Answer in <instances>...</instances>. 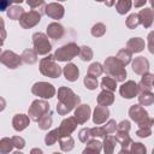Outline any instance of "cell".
Segmentation results:
<instances>
[{"label": "cell", "mask_w": 154, "mask_h": 154, "mask_svg": "<svg viewBox=\"0 0 154 154\" xmlns=\"http://www.w3.org/2000/svg\"><path fill=\"white\" fill-rule=\"evenodd\" d=\"M81 103V97L67 87H60L58 89V103L57 112L60 116H66Z\"/></svg>", "instance_id": "1"}, {"label": "cell", "mask_w": 154, "mask_h": 154, "mask_svg": "<svg viewBox=\"0 0 154 154\" xmlns=\"http://www.w3.org/2000/svg\"><path fill=\"white\" fill-rule=\"evenodd\" d=\"M103 69L106 73L111 77H113L117 82H124L126 78V70L125 66L116 58V57H108L106 58L103 63Z\"/></svg>", "instance_id": "2"}, {"label": "cell", "mask_w": 154, "mask_h": 154, "mask_svg": "<svg viewBox=\"0 0 154 154\" xmlns=\"http://www.w3.org/2000/svg\"><path fill=\"white\" fill-rule=\"evenodd\" d=\"M40 72L41 75L51 78H58L63 73L61 67L55 63L54 54H48L46 58H42L40 60Z\"/></svg>", "instance_id": "3"}, {"label": "cell", "mask_w": 154, "mask_h": 154, "mask_svg": "<svg viewBox=\"0 0 154 154\" xmlns=\"http://www.w3.org/2000/svg\"><path fill=\"white\" fill-rule=\"evenodd\" d=\"M129 116L131 120H134L138 125V128H152V125L154 124V119L149 117V113L142 107V105H132L129 108Z\"/></svg>", "instance_id": "4"}, {"label": "cell", "mask_w": 154, "mask_h": 154, "mask_svg": "<svg viewBox=\"0 0 154 154\" xmlns=\"http://www.w3.org/2000/svg\"><path fill=\"white\" fill-rule=\"evenodd\" d=\"M79 51L81 47L77 46V43L75 42H69L61 47H59L55 53H54V58L58 61H63V63H67L70 60H72L73 58H76L77 55H79Z\"/></svg>", "instance_id": "5"}, {"label": "cell", "mask_w": 154, "mask_h": 154, "mask_svg": "<svg viewBox=\"0 0 154 154\" xmlns=\"http://www.w3.org/2000/svg\"><path fill=\"white\" fill-rule=\"evenodd\" d=\"M48 111H51V107H49V103L46 101V99H37V100H34L28 109V116L30 117V119L32 122H38L40 118L46 114Z\"/></svg>", "instance_id": "6"}, {"label": "cell", "mask_w": 154, "mask_h": 154, "mask_svg": "<svg viewBox=\"0 0 154 154\" xmlns=\"http://www.w3.org/2000/svg\"><path fill=\"white\" fill-rule=\"evenodd\" d=\"M32 45H34V49L37 52L38 55H47L52 49V45L48 40V35L41 31L35 32L32 35Z\"/></svg>", "instance_id": "7"}, {"label": "cell", "mask_w": 154, "mask_h": 154, "mask_svg": "<svg viewBox=\"0 0 154 154\" xmlns=\"http://www.w3.org/2000/svg\"><path fill=\"white\" fill-rule=\"evenodd\" d=\"M31 93L41 99H51L55 95L57 90L54 85L48 82H36L31 87Z\"/></svg>", "instance_id": "8"}, {"label": "cell", "mask_w": 154, "mask_h": 154, "mask_svg": "<svg viewBox=\"0 0 154 154\" xmlns=\"http://www.w3.org/2000/svg\"><path fill=\"white\" fill-rule=\"evenodd\" d=\"M0 61L8 69H17L23 63V59L22 55H18L12 51H4L0 54Z\"/></svg>", "instance_id": "9"}, {"label": "cell", "mask_w": 154, "mask_h": 154, "mask_svg": "<svg viewBox=\"0 0 154 154\" xmlns=\"http://www.w3.org/2000/svg\"><path fill=\"white\" fill-rule=\"evenodd\" d=\"M41 12L36 11V10H31L29 12H25L23 14V17L19 19V24L23 29H30L32 26H35L36 24L40 23L41 20Z\"/></svg>", "instance_id": "10"}, {"label": "cell", "mask_w": 154, "mask_h": 154, "mask_svg": "<svg viewBox=\"0 0 154 154\" xmlns=\"http://www.w3.org/2000/svg\"><path fill=\"white\" fill-rule=\"evenodd\" d=\"M138 84L135 81H126L119 88V94L124 99H132L138 95Z\"/></svg>", "instance_id": "11"}, {"label": "cell", "mask_w": 154, "mask_h": 154, "mask_svg": "<svg viewBox=\"0 0 154 154\" xmlns=\"http://www.w3.org/2000/svg\"><path fill=\"white\" fill-rule=\"evenodd\" d=\"M77 124H78V122H77V119L75 118V116H73V117H67V118H65V119L60 123V126L58 128L60 137L70 136V135L76 130Z\"/></svg>", "instance_id": "12"}, {"label": "cell", "mask_w": 154, "mask_h": 154, "mask_svg": "<svg viewBox=\"0 0 154 154\" xmlns=\"http://www.w3.org/2000/svg\"><path fill=\"white\" fill-rule=\"evenodd\" d=\"M45 13L52 18V19H61L64 17V13H65V8L61 4H58V2H51L48 5H46L45 7Z\"/></svg>", "instance_id": "13"}, {"label": "cell", "mask_w": 154, "mask_h": 154, "mask_svg": "<svg viewBox=\"0 0 154 154\" xmlns=\"http://www.w3.org/2000/svg\"><path fill=\"white\" fill-rule=\"evenodd\" d=\"M108 118H109V109L106 106L97 105L94 108V112H93V122H94V124L101 125V124L106 123Z\"/></svg>", "instance_id": "14"}, {"label": "cell", "mask_w": 154, "mask_h": 154, "mask_svg": "<svg viewBox=\"0 0 154 154\" xmlns=\"http://www.w3.org/2000/svg\"><path fill=\"white\" fill-rule=\"evenodd\" d=\"M91 116V109L90 106L84 103V105H78L75 108V118L77 119L78 124H85Z\"/></svg>", "instance_id": "15"}, {"label": "cell", "mask_w": 154, "mask_h": 154, "mask_svg": "<svg viewBox=\"0 0 154 154\" xmlns=\"http://www.w3.org/2000/svg\"><path fill=\"white\" fill-rule=\"evenodd\" d=\"M132 71L136 75H144L149 72V61L144 57H137L132 61Z\"/></svg>", "instance_id": "16"}, {"label": "cell", "mask_w": 154, "mask_h": 154, "mask_svg": "<svg viewBox=\"0 0 154 154\" xmlns=\"http://www.w3.org/2000/svg\"><path fill=\"white\" fill-rule=\"evenodd\" d=\"M116 138H117L118 143L122 146L120 153H122V154H124V153H130L131 144L134 143V141H132V138L130 137L129 132H120V131H117Z\"/></svg>", "instance_id": "17"}, {"label": "cell", "mask_w": 154, "mask_h": 154, "mask_svg": "<svg viewBox=\"0 0 154 154\" xmlns=\"http://www.w3.org/2000/svg\"><path fill=\"white\" fill-rule=\"evenodd\" d=\"M64 32H65L64 26L58 22H52L47 25V35L49 38L60 40L64 36Z\"/></svg>", "instance_id": "18"}, {"label": "cell", "mask_w": 154, "mask_h": 154, "mask_svg": "<svg viewBox=\"0 0 154 154\" xmlns=\"http://www.w3.org/2000/svg\"><path fill=\"white\" fill-rule=\"evenodd\" d=\"M30 117L26 116V114H16L12 119V126L16 131H23L24 129H26L30 124Z\"/></svg>", "instance_id": "19"}, {"label": "cell", "mask_w": 154, "mask_h": 154, "mask_svg": "<svg viewBox=\"0 0 154 154\" xmlns=\"http://www.w3.org/2000/svg\"><path fill=\"white\" fill-rule=\"evenodd\" d=\"M140 22L144 28H150L154 22V10L149 7H144L138 12Z\"/></svg>", "instance_id": "20"}, {"label": "cell", "mask_w": 154, "mask_h": 154, "mask_svg": "<svg viewBox=\"0 0 154 154\" xmlns=\"http://www.w3.org/2000/svg\"><path fill=\"white\" fill-rule=\"evenodd\" d=\"M63 73H64V77L69 82H75L78 79L79 70H78L77 65H75L73 63H67L63 69Z\"/></svg>", "instance_id": "21"}, {"label": "cell", "mask_w": 154, "mask_h": 154, "mask_svg": "<svg viewBox=\"0 0 154 154\" xmlns=\"http://www.w3.org/2000/svg\"><path fill=\"white\" fill-rule=\"evenodd\" d=\"M126 48L134 54V53H140L144 49V40L141 37H131L126 42Z\"/></svg>", "instance_id": "22"}, {"label": "cell", "mask_w": 154, "mask_h": 154, "mask_svg": "<svg viewBox=\"0 0 154 154\" xmlns=\"http://www.w3.org/2000/svg\"><path fill=\"white\" fill-rule=\"evenodd\" d=\"M153 82H154V75L153 73H144L142 75V78L138 84V91H152L153 88Z\"/></svg>", "instance_id": "23"}, {"label": "cell", "mask_w": 154, "mask_h": 154, "mask_svg": "<svg viewBox=\"0 0 154 154\" xmlns=\"http://www.w3.org/2000/svg\"><path fill=\"white\" fill-rule=\"evenodd\" d=\"M97 105H101V106H111L113 102H114V94L113 91L111 90H105L102 89V91L97 95Z\"/></svg>", "instance_id": "24"}, {"label": "cell", "mask_w": 154, "mask_h": 154, "mask_svg": "<svg viewBox=\"0 0 154 154\" xmlns=\"http://www.w3.org/2000/svg\"><path fill=\"white\" fill-rule=\"evenodd\" d=\"M118 143L116 136H109V135H106L103 137V143H102V149L106 154H112L116 149V144Z\"/></svg>", "instance_id": "25"}, {"label": "cell", "mask_w": 154, "mask_h": 154, "mask_svg": "<svg viewBox=\"0 0 154 154\" xmlns=\"http://www.w3.org/2000/svg\"><path fill=\"white\" fill-rule=\"evenodd\" d=\"M102 150V143L97 140H89L87 142V146L85 148L83 149V153L87 154V153H95V154H99L100 152Z\"/></svg>", "instance_id": "26"}, {"label": "cell", "mask_w": 154, "mask_h": 154, "mask_svg": "<svg viewBox=\"0 0 154 154\" xmlns=\"http://www.w3.org/2000/svg\"><path fill=\"white\" fill-rule=\"evenodd\" d=\"M37 52L32 48H26L23 51L22 53V59H23V63L25 64H35L37 61Z\"/></svg>", "instance_id": "27"}, {"label": "cell", "mask_w": 154, "mask_h": 154, "mask_svg": "<svg viewBox=\"0 0 154 154\" xmlns=\"http://www.w3.org/2000/svg\"><path fill=\"white\" fill-rule=\"evenodd\" d=\"M25 13L24 8L22 6H18V5H14V6H11L8 10H7V17L12 20H19L23 14Z\"/></svg>", "instance_id": "28"}, {"label": "cell", "mask_w": 154, "mask_h": 154, "mask_svg": "<svg viewBox=\"0 0 154 154\" xmlns=\"http://www.w3.org/2000/svg\"><path fill=\"white\" fill-rule=\"evenodd\" d=\"M137 97L140 105L142 106H150L154 103V94L152 91H140Z\"/></svg>", "instance_id": "29"}, {"label": "cell", "mask_w": 154, "mask_h": 154, "mask_svg": "<svg viewBox=\"0 0 154 154\" xmlns=\"http://www.w3.org/2000/svg\"><path fill=\"white\" fill-rule=\"evenodd\" d=\"M59 146H60V149L63 152H70L75 147V140L71 137V135L60 137L59 138Z\"/></svg>", "instance_id": "30"}, {"label": "cell", "mask_w": 154, "mask_h": 154, "mask_svg": "<svg viewBox=\"0 0 154 154\" xmlns=\"http://www.w3.org/2000/svg\"><path fill=\"white\" fill-rule=\"evenodd\" d=\"M52 123H53V118H52V111H48L46 114H43L40 120L37 122L38 124V128L41 130H48L51 126H52Z\"/></svg>", "instance_id": "31"}, {"label": "cell", "mask_w": 154, "mask_h": 154, "mask_svg": "<svg viewBox=\"0 0 154 154\" xmlns=\"http://www.w3.org/2000/svg\"><path fill=\"white\" fill-rule=\"evenodd\" d=\"M116 58L124 65V66H126L130 61H131V58H132V53L128 49V48H123V49H120L118 53H117V55H116Z\"/></svg>", "instance_id": "32"}, {"label": "cell", "mask_w": 154, "mask_h": 154, "mask_svg": "<svg viewBox=\"0 0 154 154\" xmlns=\"http://www.w3.org/2000/svg\"><path fill=\"white\" fill-rule=\"evenodd\" d=\"M13 148H14V144H13L12 137L11 138L4 137L0 140V153L1 154H7V153L12 152Z\"/></svg>", "instance_id": "33"}, {"label": "cell", "mask_w": 154, "mask_h": 154, "mask_svg": "<svg viewBox=\"0 0 154 154\" xmlns=\"http://www.w3.org/2000/svg\"><path fill=\"white\" fill-rule=\"evenodd\" d=\"M131 6H132L131 0H118L116 4V10L119 14H125L130 11Z\"/></svg>", "instance_id": "34"}, {"label": "cell", "mask_w": 154, "mask_h": 154, "mask_svg": "<svg viewBox=\"0 0 154 154\" xmlns=\"http://www.w3.org/2000/svg\"><path fill=\"white\" fill-rule=\"evenodd\" d=\"M101 88L105 89V90L114 91L116 88H117V81H116L113 77H111V76L102 77V81H101Z\"/></svg>", "instance_id": "35"}, {"label": "cell", "mask_w": 154, "mask_h": 154, "mask_svg": "<svg viewBox=\"0 0 154 154\" xmlns=\"http://www.w3.org/2000/svg\"><path fill=\"white\" fill-rule=\"evenodd\" d=\"M103 71H105L103 66H102L100 63H97V61L90 64L89 67H88V75L94 76V77H99V76H101V75L103 73Z\"/></svg>", "instance_id": "36"}, {"label": "cell", "mask_w": 154, "mask_h": 154, "mask_svg": "<svg viewBox=\"0 0 154 154\" xmlns=\"http://www.w3.org/2000/svg\"><path fill=\"white\" fill-rule=\"evenodd\" d=\"M59 138H60V135H59V130H58V128H57V129L49 131V132L46 135V137H45V143H46V146H53L55 142L59 141Z\"/></svg>", "instance_id": "37"}, {"label": "cell", "mask_w": 154, "mask_h": 154, "mask_svg": "<svg viewBox=\"0 0 154 154\" xmlns=\"http://www.w3.org/2000/svg\"><path fill=\"white\" fill-rule=\"evenodd\" d=\"M125 24H126V26L129 28V29H136L140 24H141V22H140V17H138V13H131L128 18H126V22H125Z\"/></svg>", "instance_id": "38"}, {"label": "cell", "mask_w": 154, "mask_h": 154, "mask_svg": "<svg viewBox=\"0 0 154 154\" xmlns=\"http://www.w3.org/2000/svg\"><path fill=\"white\" fill-rule=\"evenodd\" d=\"M83 83L85 85L87 89L89 90H94L97 88L99 85V82H97V77H94V76H90V75H87L83 79Z\"/></svg>", "instance_id": "39"}, {"label": "cell", "mask_w": 154, "mask_h": 154, "mask_svg": "<svg viewBox=\"0 0 154 154\" xmlns=\"http://www.w3.org/2000/svg\"><path fill=\"white\" fill-rule=\"evenodd\" d=\"M90 32H91V35L94 37H101L106 32V25L103 23H96V24L93 25Z\"/></svg>", "instance_id": "40"}, {"label": "cell", "mask_w": 154, "mask_h": 154, "mask_svg": "<svg viewBox=\"0 0 154 154\" xmlns=\"http://www.w3.org/2000/svg\"><path fill=\"white\" fill-rule=\"evenodd\" d=\"M93 49L88 46H82L81 47V51H79V58L83 60V61H89L93 59Z\"/></svg>", "instance_id": "41"}, {"label": "cell", "mask_w": 154, "mask_h": 154, "mask_svg": "<svg viewBox=\"0 0 154 154\" xmlns=\"http://www.w3.org/2000/svg\"><path fill=\"white\" fill-rule=\"evenodd\" d=\"M78 138H79V141L82 143H87L89 140H91L93 138V135H91L90 128H83V129H81L79 132H78Z\"/></svg>", "instance_id": "42"}, {"label": "cell", "mask_w": 154, "mask_h": 154, "mask_svg": "<svg viewBox=\"0 0 154 154\" xmlns=\"http://www.w3.org/2000/svg\"><path fill=\"white\" fill-rule=\"evenodd\" d=\"M130 153H132V154H146L147 153V148L141 142H134L131 144Z\"/></svg>", "instance_id": "43"}, {"label": "cell", "mask_w": 154, "mask_h": 154, "mask_svg": "<svg viewBox=\"0 0 154 154\" xmlns=\"http://www.w3.org/2000/svg\"><path fill=\"white\" fill-rule=\"evenodd\" d=\"M91 130V135L93 137H100V138H103L106 135H108L105 130L103 126H95V128H90Z\"/></svg>", "instance_id": "44"}, {"label": "cell", "mask_w": 154, "mask_h": 154, "mask_svg": "<svg viewBox=\"0 0 154 154\" xmlns=\"http://www.w3.org/2000/svg\"><path fill=\"white\" fill-rule=\"evenodd\" d=\"M26 1V4H28V6L31 8V10H41V8H43V7H46L45 6V0H25Z\"/></svg>", "instance_id": "45"}, {"label": "cell", "mask_w": 154, "mask_h": 154, "mask_svg": "<svg viewBox=\"0 0 154 154\" xmlns=\"http://www.w3.org/2000/svg\"><path fill=\"white\" fill-rule=\"evenodd\" d=\"M117 126H118V124L116 123V120L114 119H109L108 122H106V125L103 128H105L107 134H114L117 131Z\"/></svg>", "instance_id": "46"}, {"label": "cell", "mask_w": 154, "mask_h": 154, "mask_svg": "<svg viewBox=\"0 0 154 154\" xmlns=\"http://www.w3.org/2000/svg\"><path fill=\"white\" fill-rule=\"evenodd\" d=\"M136 135L141 138H144V137H149L152 135V128L149 126H143V128H138L137 131H136Z\"/></svg>", "instance_id": "47"}, {"label": "cell", "mask_w": 154, "mask_h": 154, "mask_svg": "<svg viewBox=\"0 0 154 154\" xmlns=\"http://www.w3.org/2000/svg\"><path fill=\"white\" fill-rule=\"evenodd\" d=\"M130 128H131V124L129 120H122L118 126H117V131H120V132H129L130 131Z\"/></svg>", "instance_id": "48"}, {"label": "cell", "mask_w": 154, "mask_h": 154, "mask_svg": "<svg viewBox=\"0 0 154 154\" xmlns=\"http://www.w3.org/2000/svg\"><path fill=\"white\" fill-rule=\"evenodd\" d=\"M12 141H13V144H14V148H17L18 150L23 149L25 147V141L23 137L20 136H13L12 137Z\"/></svg>", "instance_id": "49"}, {"label": "cell", "mask_w": 154, "mask_h": 154, "mask_svg": "<svg viewBox=\"0 0 154 154\" xmlns=\"http://www.w3.org/2000/svg\"><path fill=\"white\" fill-rule=\"evenodd\" d=\"M147 41H148V51H149L152 54H154V30L148 34Z\"/></svg>", "instance_id": "50"}, {"label": "cell", "mask_w": 154, "mask_h": 154, "mask_svg": "<svg viewBox=\"0 0 154 154\" xmlns=\"http://www.w3.org/2000/svg\"><path fill=\"white\" fill-rule=\"evenodd\" d=\"M11 7V0H0V11H7Z\"/></svg>", "instance_id": "51"}, {"label": "cell", "mask_w": 154, "mask_h": 154, "mask_svg": "<svg viewBox=\"0 0 154 154\" xmlns=\"http://www.w3.org/2000/svg\"><path fill=\"white\" fill-rule=\"evenodd\" d=\"M146 2H147V0H134V6H135L136 8H138V7L144 6Z\"/></svg>", "instance_id": "52"}, {"label": "cell", "mask_w": 154, "mask_h": 154, "mask_svg": "<svg viewBox=\"0 0 154 154\" xmlns=\"http://www.w3.org/2000/svg\"><path fill=\"white\" fill-rule=\"evenodd\" d=\"M105 4H106V6H107V7H112V6L116 4V0H106V1H105Z\"/></svg>", "instance_id": "53"}, {"label": "cell", "mask_w": 154, "mask_h": 154, "mask_svg": "<svg viewBox=\"0 0 154 154\" xmlns=\"http://www.w3.org/2000/svg\"><path fill=\"white\" fill-rule=\"evenodd\" d=\"M31 153H42V150H41V149H38V148H35V149H32V150H31Z\"/></svg>", "instance_id": "54"}, {"label": "cell", "mask_w": 154, "mask_h": 154, "mask_svg": "<svg viewBox=\"0 0 154 154\" xmlns=\"http://www.w3.org/2000/svg\"><path fill=\"white\" fill-rule=\"evenodd\" d=\"M24 0H11V2H14V4H20V2H23Z\"/></svg>", "instance_id": "55"}, {"label": "cell", "mask_w": 154, "mask_h": 154, "mask_svg": "<svg viewBox=\"0 0 154 154\" xmlns=\"http://www.w3.org/2000/svg\"><path fill=\"white\" fill-rule=\"evenodd\" d=\"M149 2H150V5H152V8L154 10V0H149Z\"/></svg>", "instance_id": "56"}, {"label": "cell", "mask_w": 154, "mask_h": 154, "mask_svg": "<svg viewBox=\"0 0 154 154\" xmlns=\"http://www.w3.org/2000/svg\"><path fill=\"white\" fill-rule=\"evenodd\" d=\"M95 1H97V2H105L106 0H95Z\"/></svg>", "instance_id": "57"}, {"label": "cell", "mask_w": 154, "mask_h": 154, "mask_svg": "<svg viewBox=\"0 0 154 154\" xmlns=\"http://www.w3.org/2000/svg\"><path fill=\"white\" fill-rule=\"evenodd\" d=\"M58 1H66V0H58Z\"/></svg>", "instance_id": "58"}, {"label": "cell", "mask_w": 154, "mask_h": 154, "mask_svg": "<svg viewBox=\"0 0 154 154\" xmlns=\"http://www.w3.org/2000/svg\"><path fill=\"white\" fill-rule=\"evenodd\" d=\"M153 154H154V149H153Z\"/></svg>", "instance_id": "59"}, {"label": "cell", "mask_w": 154, "mask_h": 154, "mask_svg": "<svg viewBox=\"0 0 154 154\" xmlns=\"http://www.w3.org/2000/svg\"><path fill=\"white\" fill-rule=\"evenodd\" d=\"M153 87H154V82H153Z\"/></svg>", "instance_id": "60"}]
</instances>
